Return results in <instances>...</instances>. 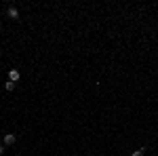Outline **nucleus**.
<instances>
[{"mask_svg": "<svg viewBox=\"0 0 158 156\" xmlns=\"http://www.w3.org/2000/svg\"><path fill=\"white\" fill-rule=\"evenodd\" d=\"M131 156H146V150H143V148H139V150H135Z\"/></svg>", "mask_w": 158, "mask_h": 156, "instance_id": "obj_5", "label": "nucleus"}, {"mask_svg": "<svg viewBox=\"0 0 158 156\" xmlns=\"http://www.w3.org/2000/svg\"><path fill=\"white\" fill-rule=\"evenodd\" d=\"M15 141H17V135H13V133H6L4 139H2V144H4V145H13Z\"/></svg>", "mask_w": 158, "mask_h": 156, "instance_id": "obj_1", "label": "nucleus"}, {"mask_svg": "<svg viewBox=\"0 0 158 156\" xmlns=\"http://www.w3.org/2000/svg\"><path fill=\"white\" fill-rule=\"evenodd\" d=\"M19 78H21L19 70H9V80H11V82H17Z\"/></svg>", "mask_w": 158, "mask_h": 156, "instance_id": "obj_3", "label": "nucleus"}, {"mask_svg": "<svg viewBox=\"0 0 158 156\" xmlns=\"http://www.w3.org/2000/svg\"><path fill=\"white\" fill-rule=\"evenodd\" d=\"M15 86H17V82H11V80L4 84V89H6V91H15Z\"/></svg>", "mask_w": 158, "mask_h": 156, "instance_id": "obj_4", "label": "nucleus"}, {"mask_svg": "<svg viewBox=\"0 0 158 156\" xmlns=\"http://www.w3.org/2000/svg\"><path fill=\"white\" fill-rule=\"evenodd\" d=\"M4 150H6V145H4V144H0V156L4 154Z\"/></svg>", "mask_w": 158, "mask_h": 156, "instance_id": "obj_6", "label": "nucleus"}, {"mask_svg": "<svg viewBox=\"0 0 158 156\" xmlns=\"http://www.w3.org/2000/svg\"><path fill=\"white\" fill-rule=\"evenodd\" d=\"M6 17H9V19H19V11H17L15 6H9V9H6Z\"/></svg>", "mask_w": 158, "mask_h": 156, "instance_id": "obj_2", "label": "nucleus"}]
</instances>
